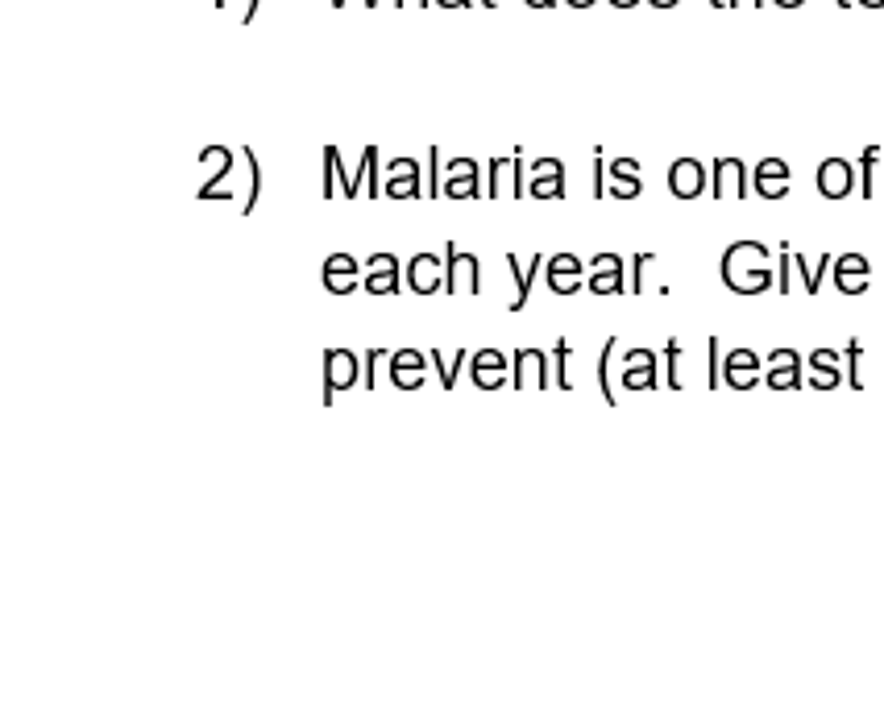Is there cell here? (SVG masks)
I'll return each mask as SVG.
<instances>
[{
    "label": "cell",
    "instance_id": "obj_28",
    "mask_svg": "<svg viewBox=\"0 0 884 718\" xmlns=\"http://www.w3.org/2000/svg\"><path fill=\"white\" fill-rule=\"evenodd\" d=\"M810 370H814L810 378L814 391H835L839 382H847V374H839V362H810Z\"/></svg>",
    "mask_w": 884,
    "mask_h": 718
},
{
    "label": "cell",
    "instance_id": "obj_27",
    "mask_svg": "<svg viewBox=\"0 0 884 718\" xmlns=\"http://www.w3.org/2000/svg\"><path fill=\"white\" fill-rule=\"evenodd\" d=\"M843 353H847V386H851V391H864V374H860L864 341H860V337H851V341L843 345Z\"/></svg>",
    "mask_w": 884,
    "mask_h": 718
},
{
    "label": "cell",
    "instance_id": "obj_5",
    "mask_svg": "<svg viewBox=\"0 0 884 718\" xmlns=\"http://www.w3.org/2000/svg\"><path fill=\"white\" fill-rule=\"evenodd\" d=\"M511 386L523 391V386H552V366H548V353L544 349H519L515 362H511Z\"/></svg>",
    "mask_w": 884,
    "mask_h": 718
},
{
    "label": "cell",
    "instance_id": "obj_36",
    "mask_svg": "<svg viewBox=\"0 0 884 718\" xmlns=\"http://www.w3.org/2000/svg\"><path fill=\"white\" fill-rule=\"evenodd\" d=\"M511 179H515V183H511V196H515V200H523V196H528V162H523V150H515Z\"/></svg>",
    "mask_w": 884,
    "mask_h": 718
},
{
    "label": "cell",
    "instance_id": "obj_37",
    "mask_svg": "<svg viewBox=\"0 0 884 718\" xmlns=\"http://www.w3.org/2000/svg\"><path fill=\"white\" fill-rule=\"evenodd\" d=\"M594 200H606L611 196V183H606V167H602V146H594V187H590Z\"/></svg>",
    "mask_w": 884,
    "mask_h": 718
},
{
    "label": "cell",
    "instance_id": "obj_13",
    "mask_svg": "<svg viewBox=\"0 0 884 718\" xmlns=\"http://www.w3.org/2000/svg\"><path fill=\"white\" fill-rule=\"evenodd\" d=\"M391 382L399 386V391H420V386L428 382V378H424V353H420V349H399V353H391Z\"/></svg>",
    "mask_w": 884,
    "mask_h": 718
},
{
    "label": "cell",
    "instance_id": "obj_40",
    "mask_svg": "<svg viewBox=\"0 0 884 718\" xmlns=\"http://www.w3.org/2000/svg\"><path fill=\"white\" fill-rule=\"evenodd\" d=\"M835 274H872V266H868L864 254H843V258L835 262Z\"/></svg>",
    "mask_w": 884,
    "mask_h": 718
},
{
    "label": "cell",
    "instance_id": "obj_3",
    "mask_svg": "<svg viewBox=\"0 0 884 718\" xmlns=\"http://www.w3.org/2000/svg\"><path fill=\"white\" fill-rule=\"evenodd\" d=\"M386 196H391V200H420V196H428L416 158H395L391 162V175H386Z\"/></svg>",
    "mask_w": 884,
    "mask_h": 718
},
{
    "label": "cell",
    "instance_id": "obj_45",
    "mask_svg": "<svg viewBox=\"0 0 884 718\" xmlns=\"http://www.w3.org/2000/svg\"><path fill=\"white\" fill-rule=\"evenodd\" d=\"M378 357H382V349H366V357H362V370H366L362 386H366V391H374V362H378Z\"/></svg>",
    "mask_w": 884,
    "mask_h": 718
},
{
    "label": "cell",
    "instance_id": "obj_35",
    "mask_svg": "<svg viewBox=\"0 0 884 718\" xmlns=\"http://www.w3.org/2000/svg\"><path fill=\"white\" fill-rule=\"evenodd\" d=\"M424 162H428V196L440 200V196H445V183H440V150L428 146V158H424Z\"/></svg>",
    "mask_w": 884,
    "mask_h": 718
},
{
    "label": "cell",
    "instance_id": "obj_33",
    "mask_svg": "<svg viewBox=\"0 0 884 718\" xmlns=\"http://www.w3.org/2000/svg\"><path fill=\"white\" fill-rule=\"evenodd\" d=\"M652 262H656L652 250H640V254L631 258V279H627V291H631V295H644V270H648Z\"/></svg>",
    "mask_w": 884,
    "mask_h": 718
},
{
    "label": "cell",
    "instance_id": "obj_6",
    "mask_svg": "<svg viewBox=\"0 0 884 718\" xmlns=\"http://www.w3.org/2000/svg\"><path fill=\"white\" fill-rule=\"evenodd\" d=\"M855 191V167L847 158H826L818 167V196L822 200H847Z\"/></svg>",
    "mask_w": 884,
    "mask_h": 718
},
{
    "label": "cell",
    "instance_id": "obj_18",
    "mask_svg": "<svg viewBox=\"0 0 884 718\" xmlns=\"http://www.w3.org/2000/svg\"><path fill=\"white\" fill-rule=\"evenodd\" d=\"M241 162H245V171H250V196L241 200V212L250 216L254 208H258V200H262V187H266V175H262V162H258V154L250 150V146H241Z\"/></svg>",
    "mask_w": 884,
    "mask_h": 718
},
{
    "label": "cell",
    "instance_id": "obj_21",
    "mask_svg": "<svg viewBox=\"0 0 884 718\" xmlns=\"http://www.w3.org/2000/svg\"><path fill=\"white\" fill-rule=\"evenodd\" d=\"M544 283H548L552 295H573V291L586 287L582 270H565V266H544Z\"/></svg>",
    "mask_w": 884,
    "mask_h": 718
},
{
    "label": "cell",
    "instance_id": "obj_14",
    "mask_svg": "<svg viewBox=\"0 0 884 718\" xmlns=\"http://www.w3.org/2000/svg\"><path fill=\"white\" fill-rule=\"evenodd\" d=\"M756 196H764V200H785L789 196V167L781 158H764L756 167Z\"/></svg>",
    "mask_w": 884,
    "mask_h": 718
},
{
    "label": "cell",
    "instance_id": "obj_19",
    "mask_svg": "<svg viewBox=\"0 0 884 718\" xmlns=\"http://www.w3.org/2000/svg\"><path fill=\"white\" fill-rule=\"evenodd\" d=\"M374 162H378V150L374 146H366L362 150V167H357L345 183H341V200H357L366 191V183H370V171H374Z\"/></svg>",
    "mask_w": 884,
    "mask_h": 718
},
{
    "label": "cell",
    "instance_id": "obj_49",
    "mask_svg": "<svg viewBox=\"0 0 884 718\" xmlns=\"http://www.w3.org/2000/svg\"><path fill=\"white\" fill-rule=\"evenodd\" d=\"M577 5H586V0H577Z\"/></svg>",
    "mask_w": 884,
    "mask_h": 718
},
{
    "label": "cell",
    "instance_id": "obj_46",
    "mask_svg": "<svg viewBox=\"0 0 884 718\" xmlns=\"http://www.w3.org/2000/svg\"><path fill=\"white\" fill-rule=\"evenodd\" d=\"M552 171H565L557 158H536V162H528V175H552Z\"/></svg>",
    "mask_w": 884,
    "mask_h": 718
},
{
    "label": "cell",
    "instance_id": "obj_20",
    "mask_svg": "<svg viewBox=\"0 0 884 718\" xmlns=\"http://www.w3.org/2000/svg\"><path fill=\"white\" fill-rule=\"evenodd\" d=\"M615 349H619V337H606V345H602V353H598V391H602L606 407L619 403L615 386H611V357H615Z\"/></svg>",
    "mask_w": 884,
    "mask_h": 718
},
{
    "label": "cell",
    "instance_id": "obj_30",
    "mask_svg": "<svg viewBox=\"0 0 884 718\" xmlns=\"http://www.w3.org/2000/svg\"><path fill=\"white\" fill-rule=\"evenodd\" d=\"M337 175H341V150L324 146V200H337Z\"/></svg>",
    "mask_w": 884,
    "mask_h": 718
},
{
    "label": "cell",
    "instance_id": "obj_9",
    "mask_svg": "<svg viewBox=\"0 0 884 718\" xmlns=\"http://www.w3.org/2000/svg\"><path fill=\"white\" fill-rule=\"evenodd\" d=\"M764 386H772V391H797L801 386V353L797 349H772Z\"/></svg>",
    "mask_w": 884,
    "mask_h": 718
},
{
    "label": "cell",
    "instance_id": "obj_22",
    "mask_svg": "<svg viewBox=\"0 0 884 718\" xmlns=\"http://www.w3.org/2000/svg\"><path fill=\"white\" fill-rule=\"evenodd\" d=\"M793 266H797V274H801V283H806V295H818V287H822V279H826V270L835 266V258H831V254H822L818 266H810L801 254H793Z\"/></svg>",
    "mask_w": 884,
    "mask_h": 718
},
{
    "label": "cell",
    "instance_id": "obj_16",
    "mask_svg": "<svg viewBox=\"0 0 884 718\" xmlns=\"http://www.w3.org/2000/svg\"><path fill=\"white\" fill-rule=\"evenodd\" d=\"M200 167H208V183L196 191V200H208L212 191H216V183H225V175L233 171V150H229V146H208V150H200Z\"/></svg>",
    "mask_w": 884,
    "mask_h": 718
},
{
    "label": "cell",
    "instance_id": "obj_1",
    "mask_svg": "<svg viewBox=\"0 0 884 718\" xmlns=\"http://www.w3.org/2000/svg\"><path fill=\"white\" fill-rule=\"evenodd\" d=\"M457 291H469V295H482V262L461 250L457 241L445 245V295H457Z\"/></svg>",
    "mask_w": 884,
    "mask_h": 718
},
{
    "label": "cell",
    "instance_id": "obj_32",
    "mask_svg": "<svg viewBox=\"0 0 884 718\" xmlns=\"http://www.w3.org/2000/svg\"><path fill=\"white\" fill-rule=\"evenodd\" d=\"M611 196H615V200H640V196H644V175H619V179H611Z\"/></svg>",
    "mask_w": 884,
    "mask_h": 718
},
{
    "label": "cell",
    "instance_id": "obj_2",
    "mask_svg": "<svg viewBox=\"0 0 884 718\" xmlns=\"http://www.w3.org/2000/svg\"><path fill=\"white\" fill-rule=\"evenodd\" d=\"M362 386V362L353 349H328L324 353V407L337 403V391Z\"/></svg>",
    "mask_w": 884,
    "mask_h": 718
},
{
    "label": "cell",
    "instance_id": "obj_43",
    "mask_svg": "<svg viewBox=\"0 0 884 718\" xmlns=\"http://www.w3.org/2000/svg\"><path fill=\"white\" fill-rule=\"evenodd\" d=\"M324 270H337V274H357V258L353 254H333L324 262Z\"/></svg>",
    "mask_w": 884,
    "mask_h": 718
},
{
    "label": "cell",
    "instance_id": "obj_15",
    "mask_svg": "<svg viewBox=\"0 0 884 718\" xmlns=\"http://www.w3.org/2000/svg\"><path fill=\"white\" fill-rule=\"evenodd\" d=\"M727 179H735L739 200H748V196H752V187H748V167H743L739 158H714V183H710V196H714V200H723V196H727Z\"/></svg>",
    "mask_w": 884,
    "mask_h": 718
},
{
    "label": "cell",
    "instance_id": "obj_4",
    "mask_svg": "<svg viewBox=\"0 0 884 718\" xmlns=\"http://www.w3.org/2000/svg\"><path fill=\"white\" fill-rule=\"evenodd\" d=\"M586 287L594 291V295H619V291H627V279H623V258L619 254H594L590 258V279H586Z\"/></svg>",
    "mask_w": 884,
    "mask_h": 718
},
{
    "label": "cell",
    "instance_id": "obj_42",
    "mask_svg": "<svg viewBox=\"0 0 884 718\" xmlns=\"http://www.w3.org/2000/svg\"><path fill=\"white\" fill-rule=\"evenodd\" d=\"M366 270H395V274H399V258L386 254V250H378V254L366 258Z\"/></svg>",
    "mask_w": 884,
    "mask_h": 718
},
{
    "label": "cell",
    "instance_id": "obj_8",
    "mask_svg": "<svg viewBox=\"0 0 884 718\" xmlns=\"http://www.w3.org/2000/svg\"><path fill=\"white\" fill-rule=\"evenodd\" d=\"M669 191L677 200H698L706 191V167L698 158H677L669 167Z\"/></svg>",
    "mask_w": 884,
    "mask_h": 718
},
{
    "label": "cell",
    "instance_id": "obj_12",
    "mask_svg": "<svg viewBox=\"0 0 884 718\" xmlns=\"http://www.w3.org/2000/svg\"><path fill=\"white\" fill-rule=\"evenodd\" d=\"M723 382L731 386V391H752V386L760 382V357L752 349H735L723 362Z\"/></svg>",
    "mask_w": 884,
    "mask_h": 718
},
{
    "label": "cell",
    "instance_id": "obj_7",
    "mask_svg": "<svg viewBox=\"0 0 884 718\" xmlns=\"http://www.w3.org/2000/svg\"><path fill=\"white\" fill-rule=\"evenodd\" d=\"M440 279H445V270H440V258H436V254L420 250V254L407 258V287L416 291V295H436L440 287H445Z\"/></svg>",
    "mask_w": 884,
    "mask_h": 718
},
{
    "label": "cell",
    "instance_id": "obj_25",
    "mask_svg": "<svg viewBox=\"0 0 884 718\" xmlns=\"http://www.w3.org/2000/svg\"><path fill=\"white\" fill-rule=\"evenodd\" d=\"M432 366H436V374H440V386H445V391H453L457 378H461V370L469 366V353L457 349V353L449 357V362H440V349H436V353H432Z\"/></svg>",
    "mask_w": 884,
    "mask_h": 718
},
{
    "label": "cell",
    "instance_id": "obj_11",
    "mask_svg": "<svg viewBox=\"0 0 884 718\" xmlns=\"http://www.w3.org/2000/svg\"><path fill=\"white\" fill-rule=\"evenodd\" d=\"M548 266V258L544 254H536L528 266H523L515 254H507V274L515 279V299H511V312H523L528 308V299H532V287H536V279H540V270Z\"/></svg>",
    "mask_w": 884,
    "mask_h": 718
},
{
    "label": "cell",
    "instance_id": "obj_34",
    "mask_svg": "<svg viewBox=\"0 0 884 718\" xmlns=\"http://www.w3.org/2000/svg\"><path fill=\"white\" fill-rule=\"evenodd\" d=\"M353 287H362L357 274H337V270H324V291L328 295H349Z\"/></svg>",
    "mask_w": 884,
    "mask_h": 718
},
{
    "label": "cell",
    "instance_id": "obj_29",
    "mask_svg": "<svg viewBox=\"0 0 884 718\" xmlns=\"http://www.w3.org/2000/svg\"><path fill=\"white\" fill-rule=\"evenodd\" d=\"M665 386L669 391H681V341L677 337H669L665 341Z\"/></svg>",
    "mask_w": 884,
    "mask_h": 718
},
{
    "label": "cell",
    "instance_id": "obj_23",
    "mask_svg": "<svg viewBox=\"0 0 884 718\" xmlns=\"http://www.w3.org/2000/svg\"><path fill=\"white\" fill-rule=\"evenodd\" d=\"M528 196H536V200H565V171H552V175H532V183H528Z\"/></svg>",
    "mask_w": 884,
    "mask_h": 718
},
{
    "label": "cell",
    "instance_id": "obj_39",
    "mask_svg": "<svg viewBox=\"0 0 884 718\" xmlns=\"http://www.w3.org/2000/svg\"><path fill=\"white\" fill-rule=\"evenodd\" d=\"M474 370H507V353H499V349L474 353Z\"/></svg>",
    "mask_w": 884,
    "mask_h": 718
},
{
    "label": "cell",
    "instance_id": "obj_47",
    "mask_svg": "<svg viewBox=\"0 0 884 718\" xmlns=\"http://www.w3.org/2000/svg\"><path fill=\"white\" fill-rule=\"evenodd\" d=\"M548 266H565V270H582V274H586V262L577 258V254H552Z\"/></svg>",
    "mask_w": 884,
    "mask_h": 718
},
{
    "label": "cell",
    "instance_id": "obj_38",
    "mask_svg": "<svg viewBox=\"0 0 884 718\" xmlns=\"http://www.w3.org/2000/svg\"><path fill=\"white\" fill-rule=\"evenodd\" d=\"M706 362H710V370H706V386H723V366H718V337L706 341Z\"/></svg>",
    "mask_w": 884,
    "mask_h": 718
},
{
    "label": "cell",
    "instance_id": "obj_17",
    "mask_svg": "<svg viewBox=\"0 0 884 718\" xmlns=\"http://www.w3.org/2000/svg\"><path fill=\"white\" fill-rule=\"evenodd\" d=\"M445 196H449V200H482V196H486L482 171H461V175H449V179H445Z\"/></svg>",
    "mask_w": 884,
    "mask_h": 718
},
{
    "label": "cell",
    "instance_id": "obj_31",
    "mask_svg": "<svg viewBox=\"0 0 884 718\" xmlns=\"http://www.w3.org/2000/svg\"><path fill=\"white\" fill-rule=\"evenodd\" d=\"M876 162H880V146L860 150V196L864 200H872V171H876Z\"/></svg>",
    "mask_w": 884,
    "mask_h": 718
},
{
    "label": "cell",
    "instance_id": "obj_41",
    "mask_svg": "<svg viewBox=\"0 0 884 718\" xmlns=\"http://www.w3.org/2000/svg\"><path fill=\"white\" fill-rule=\"evenodd\" d=\"M507 382V370H474V386L478 391H499Z\"/></svg>",
    "mask_w": 884,
    "mask_h": 718
},
{
    "label": "cell",
    "instance_id": "obj_24",
    "mask_svg": "<svg viewBox=\"0 0 884 718\" xmlns=\"http://www.w3.org/2000/svg\"><path fill=\"white\" fill-rule=\"evenodd\" d=\"M362 291H370V295H399L403 291V274H395V270H366Z\"/></svg>",
    "mask_w": 884,
    "mask_h": 718
},
{
    "label": "cell",
    "instance_id": "obj_26",
    "mask_svg": "<svg viewBox=\"0 0 884 718\" xmlns=\"http://www.w3.org/2000/svg\"><path fill=\"white\" fill-rule=\"evenodd\" d=\"M569 353H573V345H569V337H557V345H552V386H561V391H569Z\"/></svg>",
    "mask_w": 884,
    "mask_h": 718
},
{
    "label": "cell",
    "instance_id": "obj_10",
    "mask_svg": "<svg viewBox=\"0 0 884 718\" xmlns=\"http://www.w3.org/2000/svg\"><path fill=\"white\" fill-rule=\"evenodd\" d=\"M623 386L627 391H652V386H665L656 378V353L652 349H631L623 357Z\"/></svg>",
    "mask_w": 884,
    "mask_h": 718
},
{
    "label": "cell",
    "instance_id": "obj_44",
    "mask_svg": "<svg viewBox=\"0 0 884 718\" xmlns=\"http://www.w3.org/2000/svg\"><path fill=\"white\" fill-rule=\"evenodd\" d=\"M619 175H644V167L635 158H615L611 162V179H619Z\"/></svg>",
    "mask_w": 884,
    "mask_h": 718
},
{
    "label": "cell",
    "instance_id": "obj_48",
    "mask_svg": "<svg viewBox=\"0 0 884 718\" xmlns=\"http://www.w3.org/2000/svg\"><path fill=\"white\" fill-rule=\"evenodd\" d=\"M449 175H461V171H478V162L474 158H449V167H445Z\"/></svg>",
    "mask_w": 884,
    "mask_h": 718
}]
</instances>
